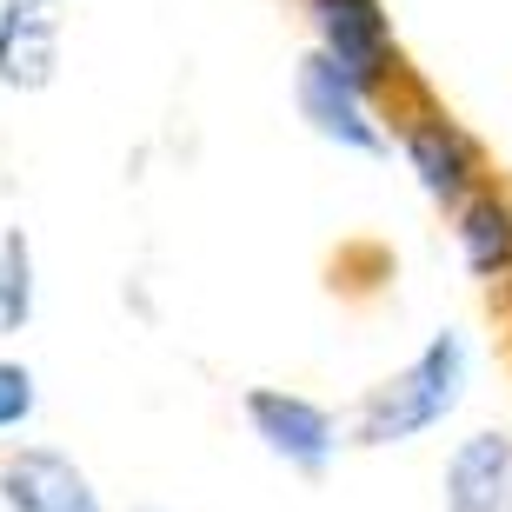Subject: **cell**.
Segmentation results:
<instances>
[{
  "mask_svg": "<svg viewBox=\"0 0 512 512\" xmlns=\"http://www.w3.org/2000/svg\"><path fill=\"white\" fill-rule=\"evenodd\" d=\"M34 406H40V386H34V373L20 360H0V433H14V426H27L34 419Z\"/></svg>",
  "mask_w": 512,
  "mask_h": 512,
  "instance_id": "8fae6325",
  "label": "cell"
},
{
  "mask_svg": "<svg viewBox=\"0 0 512 512\" xmlns=\"http://www.w3.org/2000/svg\"><path fill=\"white\" fill-rule=\"evenodd\" d=\"M466 340H459L453 326L439 333L426 353H419L406 373H393L386 386H373L360 406V446H399V439L426 433V426H439V419L459 406V393H466Z\"/></svg>",
  "mask_w": 512,
  "mask_h": 512,
  "instance_id": "6da1fadb",
  "label": "cell"
},
{
  "mask_svg": "<svg viewBox=\"0 0 512 512\" xmlns=\"http://www.w3.org/2000/svg\"><path fill=\"white\" fill-rule=\"evenodd\" d=\"M406 160L433 200H466V187H473V140L446 120H419L406 133Z\"/></svg>",
  "mask_w": 512,
  "mask_h": 512,
  "instance_id": "ba28073f",
  "label": "cell"
},
{
  "mask_svg": "<svg viewBox=\"0 0 512 512\" xmlns=\"http://www.w3.org/2000/svg\"><path fill=\"white\" fill-rule=\"evenodd\" d=\"M453 233H459V253H466V266H473L479 280H506L512 273V207L499 193L466 200Z\"/></svg>",
  "mask_w": 512,
  "mask_h": 512,
  "instance_id": "9c48e42d",
  "label": "cell"
},
{
  "mask_svg": "<svg viewBox=\"0 0 512 512\" xmlns=\"http://www.w3.org/2000/svg\"><path fill=\"white\" fill-rule=\"evenodd\" d=\"M0 506L7 512H100L94 479L54 446H20L0 459Z\"/></svg>",
  "mask_w": 512,
  "mask_h": 512,
  "instance_id": "277c9868",
  "label": "cell"
},
{
  "mask_svg": "<svg viewBox=\"0 0 512 512\" xmlns=\"http://www.w3.org/2000/svg\"><path fill=\"white\" fill-rule=\"evenodd\" d=\"M60 67V14L54 0H0V80L7 87H47Z\"/></svg>",
  "mask_w": 512,
  "mask_h": 512,
  "instance_id": "8992f818",
  "label": "cell"
},
{
  "mask_svg": "<svg viewBox=\"0 0 512 512\" xmlns=\"http://www.w3.org/2000/svg\"><path fill=\"white\" fill-rule=\"evenodd\" d=\"M247 419H253V433H260L266 453L286 459V466H300V473H326V459L340 446L333 413L313 406V399H300V393H280V386H253Z\"/></svg>",
  "mask_w": 512,
  "mask_h": 512,
  "instance_id": "3957f363",
  "label": "cell"
},
{
  "mask_svg": "<svg viewBox=\"0 0 512 512\" xmlns=\"http://www.w3.org/2000/svg\"><path fill=\"white\" fill-rule=\"evenodd\" d=\"M313 27H320V54L340 67L360 94H373L393 74V27H386L380 0H313Z\"/></svg>",
  "mask_w": 512,
  "mask_h": 512,
  "instance_id": "7a4b0ae2",
  "label": "cell"
},
{
  "mask_svg": "<svg viewBox=\"0 0 512 512\" xmlns=\"http://www.w3.org/2000/svg\"><path fill=\"white\" fill-rule=\"evenodd\" d=\"M446 512H512V439L473 433L446 459Z\"/></svg>",
  "mask_w": 512,
  "mask_h": 512,
  "instance_id": "52a82bcc",
  "label": "cell"
},
{
  "mask_svg": "<svg viewBox=\"0 0 512 512\" xmlns=\"http://www.w3.org/2000/svg\"><path fill=\"white\" fill-rule=\"evenodd\" d=\"M300 107L326 140H340V147H353V153H386V133L373 127V114H366V94L326 54L300 60Z\"/></svg>",
  "mask_w": 512,
  "mask_h": 512,
  "instance_id": "5b68a950",
  "label": "cell"
},
{
  "mask_svg": "<svg viewBox=\"0 0 512 512\" xmlns=\"http://www.w3.org/2000/svg\"><path fill=\"white\" fill-rule=\"evenodd\" d=\"M34 320V247L27 233H0V333H20Z\"/></svg>",
  "mask_w": 512,
  "mask_h": 512,
  "instance_id": "30bf717a",
  "label": "cell"
}]
</instances>
